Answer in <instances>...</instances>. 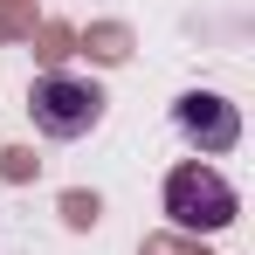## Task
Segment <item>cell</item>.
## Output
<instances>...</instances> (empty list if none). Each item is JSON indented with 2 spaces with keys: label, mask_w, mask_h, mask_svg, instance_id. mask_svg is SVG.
Segmentation results:
<instances>
[{
  "label": "cell",
  "mask_w": 255,
  "mask_h": 255,
  "mask_svg": "<svg viewBox=\"0 0 255 255\" xmlns=\"http://www.w3.org/2000/svg\"><path fill=\"white\" fill-rule=\"evenodd\" d=\"M172 125H179L186 145H200V159L235 152V145H242V118H235V104H228V97H214V90H186V97L172 104Z\"/></svg>",
  "instance_id": "cell-3"
},
{
  "label": "cell",
  "mask_w": 255,
  "mask_h": 255,
  "mask_svg": "<svg viewBox=\"0 0 255 255\" xmlns=\"http://www.w3.org/2000/svg\"><path fill=\"white\" fill-rule=\"evenodd\" d=\"M28 118H35L42 138H83V131H97V118H104V90L83 83V76H35Z\"/></svg>",
  "instance_id": "cell-2"
},
{
  "label": "cell",
  "mask_w": 255,
  "mask_h": 255,
  "mask_svg": "<svg viewBox=\"0 0 255 255\" xmlns=\"http://www.w3.org/2000/svg\"><path fill=\"white\" fill-rule=\"evenodd\" d=\"M166 214H172V228H186V235H221L242 214V200H235V186L207 159H186V166L166 172Z\"/></svg>",
  "instance_id": "cell-1"
}]
</instances>
